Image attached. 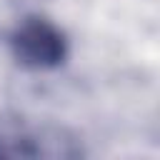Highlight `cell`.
<instances>
[{"label": "cell", "mask_w": 160, "mask_h": 160, "mask_svg": "<svg viewBox=\"0 0 160 160\" xmlns=\"http://www.w3.org/2000/svg\"><path fill=\"white\" fill-rule=\"evenodd\" d=\"M12 58L30 70H55L68 58L65 32L48 18H25L10 32Z\"/></svg>", "instance_id": "cell-1"}, {"label": "cell", "mask_w": 160, "mask_h": 160, "mask_svg": "<svg viewBox=\"0 0 160 160\" xmlns=\"http://www.w3.org/2000/svg\"><path fill=\"white\" fill-rule=\"evenodd\" d=\"M48 142L60 140H45L42 135L22 128V125H0V158H35V155H58L55 148Z\"/></svg>", "instance_id": "cell-2"}]
</instances>
